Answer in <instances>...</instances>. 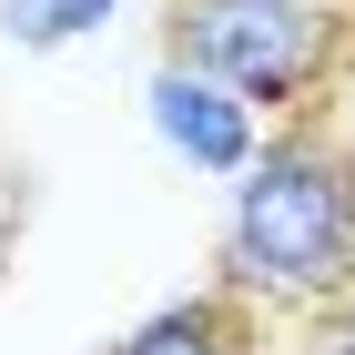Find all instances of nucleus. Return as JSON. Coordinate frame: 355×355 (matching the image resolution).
Instances as JSON below:
<instances>
[{"instance_id":"nucleus-1","label":"nucleus","mask_w":355,"mask_h":355,"mask_svg":"<svg viewBox=\"0 0 355 355\" xmlns=\"http://www.w3.org/2000/svg\"><path fill=\"white\" fill-rule=\"evenodd\" d=\"M214 284L244 295L264 325H295L355 284V122L335 102L264 122L214 234Z\"/></svg>"},{"instance_id":"nucleus-2","label":"nucleus","mask_w":355,"mask_h":355,"mask_svg":"<svg viewBox=\"0 0 355 355\" xmlns=\"http://www.w3.org/2000/svg\"><path fill=\"white\" fill-rule=\"evenodd\" d=\"M355 0H163V61L234 82L264 122L335 102Z\"/></svg>"},{"instance_id":"nucleus-3","label":"nucleus","mask_w":355,"mask_h":355,"mask_svg":"<svg viewBox=\"0 0 355 355\" xmlns=\"http://www.w3.org/2000/svg\"><path fill=\"white\" fill-rule=\"evenodd\" d=\"M153 132H163V153H183L193 173L234 183V173L254 163V142H264V112L234 82L193 71V61H153Z\"/></svg>"},{"instance_id":"nucleus-4","label":"nucleus","mask_w":355,"mask_h":355,"mask_svg":"<svg viewBox=\"0 0 355 355\" xmlns=\"http://www.w3.org/2000/svg\"><path fill=\"white\" fill-rule=\"evenodd\" d=\"M112 355H264V315H254L244 295L203 284V295L163 304V315H142Z\"/></svg>"},{"instance_id":"nucleus-5","label":"nucleus","mask_w":355,"mask_h":355,"mask_svg":"<svg viewBox=\"0 0 355 355\" xmlns=\"http://www.w3.org/2000/svg\"><path fill=\"white\" fill-rule=\"evenodd\" d=\"M122 0H0V31H10V51H71L92 31L112 21Z\"/></svg>"},{"instance_id":"nucleus-6","label":"nucleus","mask_w":355,"mask_h":355,"mask_svg":"<svg viewBox=\"0 0 355 355\" xmlns=\"http://www.w3.org/2000/svg\"><path fill=\"white\" fill-rule=\"evenodd\" d=\"M295 355H355V284L315 315H295Z\"/></svg>"},{"instance_id":"nucleus-7","label":"nucleus","mask_w":355,"mask_h":355,"mask_svg":"<svg viewBox=\"0 0 355 355\" xmlns=\"http://www.w3.org/2000/svg\"><path fill=\"white\" fill-rule=\"evenodd\" d=\"M335 112L355 122V10H345V61H335Z\"/></svg>"}]
</instances>
